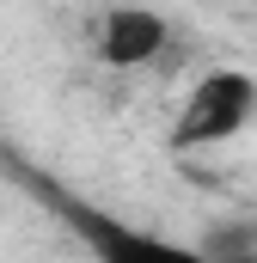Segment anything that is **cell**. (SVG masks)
Here are the masks:
<instances>
[{
	"mask_svg": "<svg viewBox=\"0 0 257 263\" xmlns=\"http://www.w3.org/2000/svg\"><path fill=\"white\" fill-rule=\"evenodd\" d=\"M251 123H257V80L245 67H208L172 123V147L178 153L221 147V141H239Z\"/></svg>",
	"mask_w": 257,
	"mask_h": 263,
	"instance_id": "6da1fadb",
	"label": "cell"
},
{
	"mask_svg": "<svg viewBox=\"0 0 257 263\" xmlns=\"http://www.w3.org/2000/svg\"><path fill=\"white\" fill-rule=\"evenodd\" d=\"M196 251H202V257H239V251H257V227H214Z\"/></svg>",
	"mask_w": 257,
	"mask_h": 263,
	"instance_id": "3957f363",
	"label": "cell"
},
{
	"mask_svg": "<svg viewBox=\"0 0 257 263\" xmlns=\"http://www.w3.org/2000/svg\"><path fill=\"white\" fill-rule=\"evenodd\" d=\"M172 25L153 6H111L98 18V62L104 67H147L153 55H166Z\"/></svg>",
	"mask_w": 257,
	"mask_h": 263,
	"instance_id": "7a4b0ae2",
	"label": "cell"
}]
</instances>
